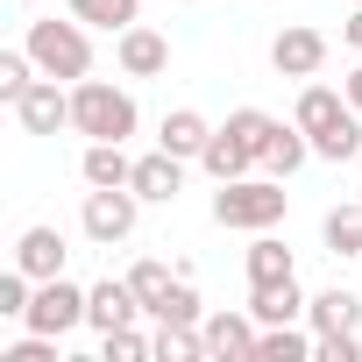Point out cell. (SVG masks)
Listing matches in <instances>:
<instances>
[{
  "mask_svg": "<svg viewBox=\"0 0 362 362\" xmlns=\"http://www.w3.org/2000/svg\"><path fill=\"white\" fill-rule=\"evenodd\" d=\"M36 78H43V71H36V57H29V50H0V100H8V107H15Z\"/></svg>",
  "mask_w": 362,
  "mask_h": 362,
  "instance_id": "4316f807",
  "label": "cell"
},
{
  "mask_svg": "<svg viewBox=\"0 0 362 362\" xmlns=\"http://www.w3.org/2000/svg\"><path fill=\"white\" fill-rule=\"evenodd\" d=\"M64 256H71V249H64V235H57V228H43V221L15 235V270H29L36 284H43V277H64Z\"/></svg>",
  "mask_w": 362,
  "mask_h": 362,
  "instance_id": "4fadbf2b",
  "label": "cell"
},
{
  "mask_svg": "<svg viewBox=\"0 0 362 362\" xmlns=\"http://www.w3.org/2000/svg\"><path fill=\"white\" fill-rule=\"evenodd\" d=\"M114 64H121L128 78H163V71H170V36L149 29V22H135V29L114 36Z\"/></svg>",
  "mask_w": 362,
  "mask_h": 362,
  "instance_id": "ba28073f",
  "label": "cell"
},
{
  "mask_svg": "<svg viewBox=\"0 0 362 362\" xmlns=\"http://www.w3.org/2000/svg\"><path fill=\"white\" fill-rule=\"evenodd\" d=\"M135 214H142V192L135 185H93L86 206H78V228H86V242L114 249V242L135 235Z\"/></svg>",
  "mask_w": 362,
  "mask_h": 362,
  "instance_id": "277c9868",
  "label": "cell"
},
{
  "mask_svg": "<svg viewBox=\"0 0 362 362\" xmlns=\"http://www.w3.org/2000/svg\"><path fill=\"white\" fill-rule=\"evenodd\" d=\"M355 199H362V192H355Z\"/></svg>",
  "mask_w": 362,
  "mask_h": 362,
  "instance_id": "d590c367",
  "label": "cell"
},
{
  "mask_svg": "<svg viewBox=\"0 0 362 362\" xmlns=\"http://www.w3.org/2000/svg\"><path fill=\"white\" fill-rule=\"evenodd\" d=\"M305 163H313V135H305L298 121H277L270 142H263V170H270V177H298Z\"/></svg>",
  "mask_w": 362,
  "mask_h": 362,
  "instance_id": "ac0fdd59",
  "label": "cell"
},
{
  "mask_svg": "<svg viewBox=\"0 0 362 362\" xmlns=\"http://www.w3.org/2000/svg\"><path fill=\"white\" fill-rule=\"evenodd\" d=\"M15 121H22L29 135H57V128H71V86H64V78H36V86L15 100Z\"/></svg>",
  "mask_w": 362,
  "mask_h": 362,
  "instance_id": "9c48e42d",
  "label": "cell"
},
{
  "mask_svg": "<svg viewBox=\"0 0 362 362\" xmlns=\"http://www.w3.org/2000/svg\"><path fill=\"white\" fill-rule=\"evenodd\" d=\"M135 128H142V107H135L128 86H114V78H78L71 86V135H86V142H128Z\"/></svg>",
  "mask_w": 362,
  "mask_h": 362,
  "instance_id": "6da1fadb",
  "label": "cell"
},
{
  "mask_svg": "<svg viewBox=\"0 0 362 362\" xmlns=\"http://www.w3.org/2000/svg\"><path fill=\"white\" fill-rule=\"evenodd\" d=\"M341 43H348V50H355V57H362V8H355V15H348V22H341Z\"/></svg>",
  "mask_w": 362,
  "mask_h": 362,
  "instance_id": "1f68e13d",
  "label": "cell"
},
{
  "mask_svg": "<svg viewBox=\"0 0 362 362\" xmlns=\"http://www.w3.org/2000/svg\"><path fill=\"white\" fill-rule=\"evenodd\" d=\"M149 320H163V327H199V320H206V305H199V291H192L185 270H177V284L163 291V305H156Z\"/></svg>",
  "mask_w": 362,
  "mask_h": 362,
  "instance_id": "cb8c5ba5",
  "label": "cell"
},
{
  "mask_svg": "<svg viewBox=\"0 0 362 362\" xmlns=\"http://www.w3.org/2000/svg\"><path fill=\"white\" fill-rule=\"evenodd\" d=\"M78 177H86V185H128V177H135V156H128V142H86V156H78Z\"/></svg>",
  "mask_w": 362,
  "mask_h": 362,
  "instance_id": "ffe728a7",
  "label": "cell"
},
{
  "mask_svg": "<svg viewBox=\"0 0 362 362\" xmlns=\"http://www.w3.org/2000/svg\"><path fill=\"white\" fill-rule=\"evenodd\" d=\"M284 214H291V192H284V177H270V170H263V177H256V170H249V177H228V185L214 192V221L235 228V235H263V228H277Z\"/></svg>",
  "mask_w": 362,
  "mask_h": 362,
  "instance_id": "7a4b0ae2",
  "label": "cell"
},
{
  "mask_svg": "<svg viewBox=\"0 0 362 362\" xmlns=\"http://www.w3.org/2000/svg\"><path fill=\"white\" fill-rule=\"evenodd\" d=\"M305 327H313V334H362V298L341 291V284H327V291H313Z\"/></svg>",
  "mask_w": 362,
  "mask_h": 362,
  "instance_id": "9a60e30c",
  "label": "cell"
},
{
  "mask_svg": "<svg viewBox=\"0 0 362 362\" xmlns=\"http://www.w3.org/2000/svg\"><path fill=\"white\" fill-rule=\"evenodd\" d=\"M313 327L305 320H291V327H263V341H256V362H305L313 355Z\"/></svg>",
  "mask_w": 362,
  "mask_h": 362,
  "instance_id": "603a6c76",
  "label": "cell"
},
{
  "mask_svg": "<svg viewBox=\"0 0 362 362\" xmlns=\"http://www.w3.org/2000/svg\"><path fill=\"white\" fill-rule=\"evenodd\" d=\"M221 128H228L235 142H249V149H256V163H263V142H270V128H277V121H270L263 107H235V114H228Z\"/></svg>",
  "mask_w": 362,
  "mask_h": 362,
  "instance_id": "83f0119b",
  "label": "cell"
},
{
  "mask_svg": "<svg viewBox=\"0 0 362 362\" xmlns=\"http://www.w3.org/2000/svg\"><path fill=\"white\" fill-rule=\"evenodd\" d=\"M313 362H362V334H320Z\"/></svg>",
  "mask_w": 362,
  "mask_h": 362,
  "instance_id": "4dcf8cb0",
  "label": "cell"
},
{
  "mask_svg": "<svg viewBox=\"0 0 362 362\" xmlns=\"http://www.w3.org/2000/svg\"><path fill=\"white\" fill-rule=\"evenodd\" d=\"M355 8H362V0H355Z\"/></svg>",
  "mask_w": 362,
  "mask_h": 362,
  "instance_id": "e575fe53",
  "label": "cell"
},
{
  "mask_svg": "<svg viewBox=\"0 0 362 362\" xmlns=\"http://www.w3.org/2000/svg\"><path fill=\"white\" fill-rule=\"evenodd\" d=\"M100 355L107 362H142V355H156V341H142L135 327H114V334H100Z\"/></svg>",
  "mask_w": 362,
  "mask_h": 362,
  "instance_id": "f1b7e54d",
  "label": "cell"
},
{
  "mask_svg": "<svg viewBox=\"0 0 362 362\" xmlns=\"http://www.w3.org/2000/svg\"><path fill=\"white\" fill-rule=\"evenodd\" d=\"M22 8H36V0H22Z\"/></svg>",
  "mask_w": 362,
  "mask_h": 362,
  "instance_id": "836d02e7",
  "label": "cell"
},
{
  "mask_svg": "<svg viewBox=\"0 0 362 362\" xmlns=\"http://www.w3.org/2000/svg\"><path fill=\"white\" fill-rule=\"evenodd\" d=\"M341 93H348V107H355V114H362V57H355V71H348V78H341Z\"/></svg>",
  "mask_w": 362,
  "mask_h": 362,
  "instance_id": "d6a6232c",
  "label": "cell"
},
{
  "mask_svg": "<svg viewBox=\"0 0 362 362\" xmlns=\"http://www.w3.org/2000/svg\"><path fill=\"white\" fill-rule=\"evenodd\" d=\"M0 362H57V334H22V341H8V348H0Z\"/></svg>",
  "mask_w": 362,
  "mask_h": 362,
  "instance_id": "f546056e",
  "label": "cell"
},
{
  "mask_svg": "<svg viewBox=\"0 0 362 362\" xmlns=\"http://www.w3.org/2000/svg\"><path fill=\"white\" fill-rule=\"evenodd\" d=\"M348 114H355V107H348V93H334V86H320V78H305V86H298V107H291V121H298L313 142H320L327 128H341Z\"/></svg>",
  "mask_w": 362,
  "mask_h": 362,
  "instance_id": "7c38bea8",
  "label": "cell"
},
{
  "mask_svg": "<svg viewBox=\"0 0 362 362\" xmlns=\"http://www.w3.org/2000/svg\"><path fill=\"white\" fill-rule=\"evenodd\" d=\"M242 263H249V284H284V277H298V256L277 242V228H263V235L249 242Z\"/></svg>",
  "mask_w": 362,
  "mask_h": 362,
  "instance_id": "d6986e66",
  "label": "cell"
},
{
  "mask_svg": "<svg viewBox=\"0 0 362 362\" xmlns=\"http://www.w3.org/2000/svg\"><path fill=\"white\" fill-rule=\"evenodd\" d=\"M22 50L36 57V71L43 78H64V86H78V78H93V29L78 22V15H50V22H29V36H22Z\"/></svg>",
  "mask_w": 362,
  "mask_h": 362,
  "instance_id": "3957f363",
  "label": "cell"
},
{
  "mask_svg": "<svg viewBox=\"0 0 362 362\" xmlns=\"http://www.w3.org/2000/svg\"><path fill=\"white\" fill-rule=\"evenodd\" d=\"M128 185L142 192V206H170L177 192H185V156H170V149L135 156V177H128Z\"/></svg>",
  "mask_w": 362,
  "mask_h": 362,
  "instance_id": "8fae6325",
  "label": "cell"
},
{
  "mask_svg": "<svg viewBox=\"0 0 362 362\" xmlns=\"http://www.w3.org/2000/svg\"><path fill=\"white\" fill-rule=\"evenodd\" d=\"M199 334H206V362H256V341H263V327H256L249 305H242V313H235V305L206 313Z\"/></svg>",
  "mask_w": 362,
  "mask_h": 362,
  "instance_id": "8992f818",
  "label": "cell"
},
{
  "mask_svg": "<svg viewBox=\"0 0 362 362\" xmlns=\"http://www.w3.org/2000/svg\"><path fill=\"white\" fill-rule=\"evenodd\" d=\"M320 242H327V256H355V263H362V199H348V206H327V221H320Z\"/></svg>",
  "mask_w": 362,
  "mask_h": 362,
  "instance_id": "7402d4cb",
  "label": "cell"
},
{
  "mask_svg": "<svg viewBox=\"0 0 362 362\" xmlns=\"http://www.w3.org/2000/svg\"><path fill=\"white\" fill-rule=\"evenodd\" d=\"M206 135H214V121H206L199 107H170V114H163V128H156V149H170V156H185V163H199Z\"/></svg>",
  "mask_w": 362,
  "mask_h": 362,
  "instance_id": "2e32d148",
  "label": "cell"
},
{
  "mask_svg": "<svg viewBox=\"0 0 362 362\" xmlns=\"http://www.w3.org/2000/svg\"><path fill=\"white\" fill-rule=\"evenodd\" d=\"M64 15H78L86 29L121 36V29H135V22H142V0H64Z\"/></svg>",
  "mask_w": 362,
  "mask_h": 362,
  "instance_id": "44dd1931",
  "label": "cell"
},
{
  "mask_svg": "<svg viewBox=\"0 0 362 362\" xmlns=\"http://www.w3.org/2000/svg\"><path fill=\"white\" fill-rule=\"evenodd\" d=\"M22 327H36V334H71V327H86V284H71V277H43L36 284V298H29V320Z\"/></svg>",
  "mask_w": 362,
  "mask_h": 362,
  "instance_id": "5b68a950",
  "label": "cell"
},
{
  "mask_svg": "<svg viewBox=\"0 0 362 362\" xmlns=\"http://www.w3.org/2000/svg\"><path fill=\"white\" fill-rule=\"evenodd\" d=\"M128 284H135V298H142V313H156V305H163V291L177 284V270H170V263H156V256H142V263L128 270Z\"/></svg>",
  "mask_w": 362,
  "mask_h": 362,
  "instance_id": "484cf974",
  "label": "cell"
},
{
  "mask_svg": "<svg viewBox=\"0 0 362 362\" xmlns=\"http://www.w3.org/2000/svg\"><path fill=\"white\" fill-rule=\"evenodd\" d=\"M199 170L214 177V185H228V177H249V170H263V163H256V149H249V142H235L228 128H214V135H206V149H199Z\"/></svg>",
  "mask_w": 362,
  "mask_h": 362,
  "instance_id": "e0dca14e",
  "label": "cell"
},
{
  "mask_svg": "<svg viewBox=\"0 0 362 362\" xmlns=\"http://www.w3.org/2000/svg\"><path fill=\"white\" fill-rule=\"evenodd\" d=\"M156 362H206V334H199V327H163V320H156Z\"/></svg>",
  "mask_w": 362,
  "mask_h": 362,
  "instance_id": "d4e9b609",
  "label": "cell"
},
{
  "mask_svg": "<svg viewBox=\"0 0 362 362\" xmlns=\"http://www.w3.org/2000/svg\"><path fill=\"white\" fill-rule=\"evenodd\" d=\"M320 64H327V36H320V29L291 22V29L270 36V71H277V78H320Z\"/></svg>",
  "mask_w": 362,
  "mask_h": 362,
  "instance_id": "52a82bcc",
  "label": "cell"
},
{
  "mask_svg": "<svg viewBox=\"0 0 362 362\" xmlns=\"http://www.w3.org/2000/svg\"><path fill=\"white\" fill-rule=\"evenodd\" d=\"M135 320H142V298H135L128 277H100V284L86 291V327L114 334V327H135Z\"/></svg>",
  "mask_w": 362,
  "mask_h": 362,
  "instance_id": "30bf717a",
  "label": "cell"
},
{
  "mask_svg": "<svg viewBox=\"0 0 362 362\" xmlns=\"http://www.w3.org/2000/svg\"><path fill=\"white\" fill-rule=\"evenodd\" d=\"M305 291H298V277H284V284H249V313H256V327H291V320H305Z\"/></svg>",
  "mask_w": 362,
  "mask_h": 362,
  "instance_id": "5bb4252c",
  "label": "cell"
}]
</instances>
